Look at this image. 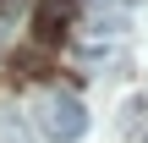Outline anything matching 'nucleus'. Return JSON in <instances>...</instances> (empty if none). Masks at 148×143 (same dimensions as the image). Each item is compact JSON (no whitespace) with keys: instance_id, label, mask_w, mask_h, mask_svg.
<instances>
[{"instance_id":"f257e3e1","label":"nucleus","mask_w":148,"mask_h":143,"mask_svg":"<svg viewBox=\"0 0 148 143\" xmlns=\"http://www.w3.org/2000/svg\"><path fill=\"white\" fill-rule=\"evenodd\" d=\"M33 121H38V132H44V138H55V143H77L82 132H88V110H82V99H77V94H66V88L38 94Z\"/></svg>"},{"instance_id":"f03ea898","label":"nucleus","mask_w":148,"mask_h":143,"mask_svg":"<svg viewBox=\"0 0 148 143\" xmlns=\"http://www.w3.org/2000/svg\"><path fill=\"white\" fill-rule=\"evenodd\" d=\"M71 17H77V0H38L33 6V33L38 39H60L71 28Z\"/></svg>"},{"instance_id":"7ed1b4c3","label":"nucleus","mask_w":148,"mask_h":143,"mask_svg":"<svg viewBox=\"0 0 148 143\" xmlns=\"http://www.w3.org/2000/svg\"><path fill=\"white\" fill-rule=\"evenodd\" d=\"M148 127V94H132L126 105H121V132L132 138V132H143Z\"/></svg>"},{"instance_id":"20e7f679","label":"nucleus","mask_w":148,"mask_h":143,"mask_svg":"<svg viewBox=\"0 0 148 143\" xmlns=\"http://www.w3.org/2000/svg\"><path fill=\"white\" fill-rule=\"evenodd\" d=\"M0 143H33V132H27V121L11 110V105H0Z\"/></svg>"},{"instance_id":"39448f33","label":"nucleus","mask_w":148,"mask_h":143,"mask_svg":"<svg viewBox=\"0 0 148 143\" xmlns=\"http://www.w3.org/2000/svg\"><path fill=\"white\" fill-rule=\"evenodd\" d=\"M121 28H126V17H115V11H99V17H93V33H99V39H115Z\"/></svg>"},{"instance_id":"423d86ee","label":"nucleus","mask_w":148,"mask_h":143,"mask_svg":"<svg viewBox=\"0 0 148 143\" xmlns=\"http://www.w3.org/2000/svg\"><path fill=\"white\" fill-rule=\"evenodd\" d=\"M0 6H5V0H0Z\"/></svg>"}]
</instances>
